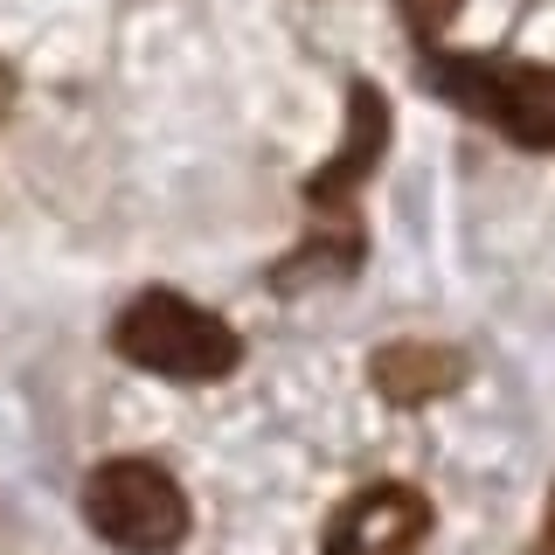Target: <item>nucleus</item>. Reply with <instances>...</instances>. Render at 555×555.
Returning a JSON list of instances; mask_svg holds the SVG:
<instances>
[{
	"label": "nucleus",
	"instance_id": "nucleus-1",
	"mask_svg": "<svg viewBox=\"0 0 555 555\" xmlns=\"http://www.w3.org/2000/svg\"><path fill=\"white\" fill-rule=\"evenodd\" d=\"M112 347L146 375L167 382H222L236 375L243 340L230 320H216L208 306L181 299V292H139V299L112 320Z\"/></svg>",
	"mask_w": 555,
	"mask_h": 555
},
{
	"label": "nucleus",
	"instance_id": "nucleus-2",
	"mask_svg": "<svg viewBox=\"0 0 555 555\" xmlns=\"http://www.w3.org/2000/svg\"><path fill=\"white\" fill-rule=\"evenodd\" d=\"M424 77H430L438 98L486 118V126L507 132L514 146L555 153V69L514 63V56H430Z\"/></svg>",
	"mask_w": 555,
	"mask_h": 555
},
{
	"label": "nucleus",
	"instance_id": "nucleus-3",
	"mask_svg": "<svg viewBox=\"0 0 555 555\" xmlns=\"http://www.w3.org/2000/svg\"><path fill=\"white\" fill-rule=\"evenodd\" d=\"M83 520L118 555H167L188 542V493L153 459H112L83 479Z\"/></svg>",
	"mask_w": 555,
	"mask_h": 555
},
{
	"label": "nucleus",
	"instance_id": "nucleus-4",
	"mask_svg": "<svg viewBox=\"0 0 555 555\" xmlns=\"http://www.w3.org/2000/svg\"><path fill=\"white\" fill-rule=\"evenodd\" d=\"M424 534H430V500L403 479H382V486H361L326 520V555H416Z\"/></svg>",
	"mask_w": 555,
	"mask_h": 555
},
{
	"label": "nucleus",
	"instance_id": "nucleus-5",
	"mask_svg": "<svg viewBox=\"0 0 555 555\" xmlns=\"http://www.w3.org/2000/svg\"><path fill=\"white\" fill-rule=\"evenodd\" d=\"M382 146H389V104H382L375 83H354V91H347V139H340L334 160H326V167L306 181V202H312V208H340V202L375 173Z\"/></svg>",
	"mask_w": 555,
	"mask_h": 555
},
{
	"label": "nucleus",
	"instance_id": "nucleus-6",
	"mask_svg": "<svg viewBox=\"0 0 555 555\" xmlns=\"http://www.w3.org/2000/svg\"><path fill=\"white\" fill-rule=\"evenodd\" d=\"M369 382H375L382 403H403V410L438 403V396H451L465 382V354L444 340H389V347H375Z\"/></svg>",
	"mask_w": 555,
	"mask_h": 555
},
{
	"label": "nucleus",
	"instance_id": "nucleus-7",
	"mask_svg": "<svg viewBox=\"0 0 555 555\" xmlns=\"http://www.w3.org/2000/svg\"><path fill=\"white\" fill-rule=\"evenodd\" d=\"M403 8V22L416 28V42H438V35L465 14V0H396Z\"/></svg>",
	"mask_w": 555,
	"mask_h": 555
},
{
	"label": "nucleus",
	"instance_id": "nucleus-8",
	"mask_svg": "<svg viewBox=\"0 0 555 555\" xmlns=\"http://www.w3.org/2000/svg\"><path fill=\"white\" fill-rule=\"evenodd\" d=\"M528 555H555V493H548V520H542V534H534Z\"/></svg>",
	"mask_w": 555,
	"mask_h": 555
}]
</instances>
